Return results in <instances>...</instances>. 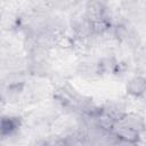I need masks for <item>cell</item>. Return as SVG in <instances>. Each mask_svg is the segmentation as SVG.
<instances>
[{
	"label": "cell",
	"mask_w": 146,
	"mask_h": 146,
	"mask_svg": "<svg viewBox=\"0 0 146 146\" xmlns=\"http://www.w3.org/2000/svg\"><path fill=\"white\" fill-rule=\"evenodd\" d=\"M130 90H131L132 94H136V95L143 94L144 90H145V82H144V80L140 79V78H137L133 81H131Z\"/></svg>",
	"instance_id": "1"
}]
</instances>
